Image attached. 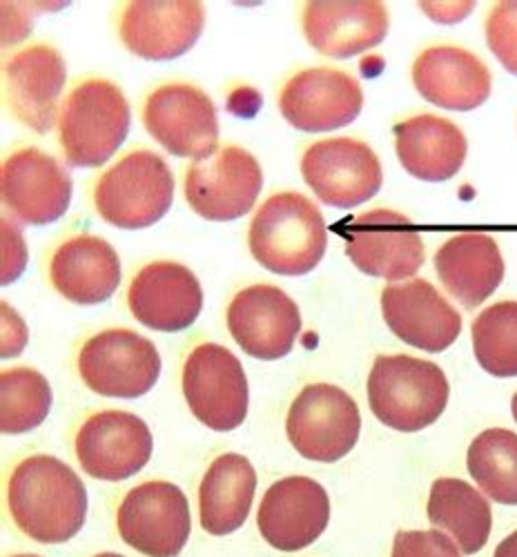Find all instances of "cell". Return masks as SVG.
I'll use <instances>...</instances> for the list:
<instances>
[{"label":"cell","mask_w":517,"mask_h":557,"mask_svg":"<svg viewBox=\"0 0 517 557\" xmlns=\"http://www.w3.org/2000/svg\"><path fill=\"white\" fill-rule=\"evenodd\" d=\"M8 506L16 527L34 542H70L85 524L87 491L65 461L34 455L14 469Z\"/></svg>","instance_id":"obj_1"},{"label":"cell","mask_w":517,"mask_h":557,"mask_svg":"<svg viewBox=\"0 0 517 557\" xmlns=\"http://www.w3.org/2000/svg\"><path fill=\"white\" fill-rule=\"evenodd\" d=\"M451 397L444 370L410 355H382L368 375L374 417L397 433H419L440 420Z\"/></svg>","instance_id":"obj_2"},{"label":"cell","mask_w":517,"mask_h":557,"mask_svg":"<svg viewBox=\"0 0 517 557\" xmlns=\"http://www.w3.org/2000/svg\"><path fill=\"white\" fill-rule=\"evenodd\" d=\"M250 252L274 274L301 276L319 265L328 230L319 208L299 193L272 195L250 223Z\"/></svg>","instance_id":"obj_3"},{"label":"cell","mask_w":517,"mask_h":557,"mask_svg":"<svg viewBox=\"0 0 517 557\" xmlns=\"http://www.w3.org/2000/svg\"><path fill=\"white\" fill-rule=\"evenodd\" d=\"M132 123L127 99L119 85L89 78L76 85L63 103L59 136L72 168H97L123 146Z\"/></svg>","instance_id":"obj_4"},{"label":"cell","mask_w":517,"mask_h":557,"mask_svg":"<svg viewBox=\"0 0 517 557\" xmlns=\"http://www.w3.org/2000/svg\"><path fill=\"white\" fill-rule=\"evenodd\" d=\"M174 199V176L168 163L136 150L114 163L97 183L94 206L103 221L123 230H144L159 223Z\"/></svg>","instance_id":"obj_5"},{"label":"cell","mask_w":517,"mask_h":557,"mask_svg":"<svg viewBox=\"0 0 517 557\" xmlns=\"http://www.w3.org/2000/svg\"><path fill=\"white\" fill-rule=\"evenodd\" d=\"M78 373L91 393L136 399L159 382L161 357L150 339L134 331L112 329L85 342L78 355Z\"/></svg>","instance_id":"obj_6"},{"label":"cell","mask_w":517,"mask_h":557,"mask_svg":"<svg viewBox=\"0 0 517 557\" xmlns=\"http://www.w3.org/2000/svg\"><path fill=\"white\" fill-rule=\"evenodd\" d=\"M183 395L197 420L217 431L239 429L248 414V380L242 361L219 344H201L185 359Z\"/></svg>","instance_id":"obj_7"},{"label":"cell","mask_w":517,"mask_h":557,"mask_svg":"<svg viewBox=\"0 0 517 557\" xmlns=\"http://www.w3.org/2000/svg\"><path fill=\"white\" fill-rule=\"evenodd\" d=\"M286 433L295 450L310 461H340L361 433V414L355 399L333 384H310L293 401Z\"/></svg>","instance_id":"obj_8"},{"label":"cell","mask_w":517,"mask_h":557,"mask_svg":"<svg viewBox=\"0 0 517 557\" xmlns=\"http://www.w3.org/2000/svg\"><path fill=\"white\" fill-rule=\"evenodd\" d=\"M301 174L319 201L342 210L370 201L384 183L378 154L348 136L312 144L301 159Z\"/></svg>","instance_id":"obj_9"},{"label":"cell","mask_w":517,"mask_h":557,"mask_svg":"<svg viewBox=\"0 0 517 557\" xmlns=\"http://www.w3.org/2000/svg\"><path fill=\"white\" fill-rule=\"evenodd\" d=\"M144 123L174 157L206 161L217 154V108L195 85L170 83L155 89L144 108Z\"/></svg>","instance_id":"obj_10"},{"label":"cell","mask_w":517,"mask_h":557,"mask_svg":"<svg viewBox=\"0 0 517 557\" xmlns=\"http://www.w3.org/2000/svg\"><path fill=\"white\" fill-rule=\"evenodd\" d=\"M125 544L148 557H176L190 537V504L170 482H146L132 488L116 513Z\"/></svg>","instance_id":"obj_11"},{"label":"cell","mask_w":517,"mask_h":557,"mask_svg":"<svg viewBox=\"0 0 517 557\" xmlns=\"http://www.w3.org/2000/svg\"><path fill=\"white\" fill-rule=\"evenodd\" d=\"M263 188L259 161L244 148L227 146L185 174V199L208 221H234L248 214Z\"/></svg>","instance_id":"obj_12"},{"label":"cell","mask_w":517,"mask_h":557,"mask_svg":"<svg viewBox=\"0 0 517 557\" xmlns=\"http://www.w3.org/2000/svg\"><path fill=\"white\" fill-rule=\"evenodd\" d=\"M346 255L359 272L397 284L419 272L424 242L408 216L395 210H370L348 223Z\"/></svg>","instance_id":"obj_13"},{"label":"cell","mask_w":517,"mask_h":557,"mask_svg":"<svg viewBox=\"0 0 517 557\" xmlns=\"http://www.w3.org/2000/svg\"><path fill=\"white\" fill-rule=\"evenodd\" d=\"M76 455L89 478L123 482L146 469L152 457V433L132 412H97L76 435Z\"/></svg>","instance_id":"obj_14"},{"label":"cell","mask_w":517,"mask_h":557,"mask_svg":"<svg viewBox=\"0 0 517 557\" xmlns=\"http://www.w3.org/2000/svg\"><path fill=\"white\" fill-rule=\"evenodd\" d=\"M227 329L244 352L261 361H274L293 350L301 333V312L284 290L259 284L232 299Z\"/></svg>","instance_id":"obj_15"},{"label":"cell","mask_w":517,"mask_h":557,"mask_svg":"<svg viewBox=\"0 0 517 557\" xmlns=\"http://www.w3.org/2000/svg\"><path fill=\"white\" fill-rule=\"evenodd\" d=\"M364 108V91L355 76L312 67L295 74L279 97L284 119L301 132H331L353 123Z\"/></svg>","instance_id":"obj_16"},{"label":"cell","mask_w":517,"mask_h":557,"mask_svg":"<svg viewBox=\"0 0 517 557\" xmlns=\"http://www.w3.org/2000/svg\"><path fill=\"white\" fill-rule=\"evenodd\" d=\"M127 304L144 326L159 333H181L199 319L204 290L190 268L176 261H155L132 278Z\"/></svg>","instance_id":"obj_17"},{"label":"cell","mask_w":517,"mask_h":557,"mask_svg":"<svg viewBox=\"0 0 517 557\" xmlns=\"http://www.w3.org/2000/svg\"><path fill=\"white\" fill-rule=\"evenodd\" d=\"M331 520L325 488L301 475L274 482L259 506L257 524L263 540L276 550L295 553L319 540Z\"/></svg>","instance_id":"obj_18"},{"label":"cell","mask_w":517,"mask_h":557,"mask_svg":"<svg viewBox=\"0 0 517 557\" xmlns=\"http://www.w3.org/2000/svg\"><path fill=\"white\" fill-rule=\"evenodd\" d=\"M3 201L14 221L47 225L59 221L72 201L65 168L36 148H23L3 163Z\"/></svg>","instance_id":"obj_19"},{"label":"cell","mask_w":517,"mask_h":557,"mask_svg":"<svg viewBox=\"0 0 517 557\" xmlns=\"http://www.w3.org/2000/svg\"><path fill=\"white\" fill-rule=\"evenodd\" d=\"M206 25V10L195 0L130 3L121 18L125 48L146 61H172L195 48Z\"/></svg>","instance_id":"obj_20"},{"label":"cell","mask_w":517,"mask_h":557,"mask_svg":"<svg viewBox=\"0 0 517 557\" xmlns=\"http://www.w3.org/2000/svg\"><path fill=\"white\" fill-rule=\"evenodd\" d=\"M382 312L395 337L427 352L451 348L461 333L459 312L424 278L386 286Z\"/></svg>","instance_id":"obj_21"},{"label":"cell","mask_w":517,"mask_h":557,"mask_svg":"<svg viewBox=\"0 0 517 557\" xmlns=\"http://www.w3.org/2000/svg\"><path fill=\"white\" fill-rule=\"evenodd\" d=\"M65 81L67 70L61 52L50 45H32L5 65V101L10 112L38 134L50 132Z\"/></svg>","instance_id":"obj_22"},{"label":"cell","mask_w":517,"mask_h":557,"mask_svg":"<svg viewBox=\"0 0 517 557\" xmlns=\"http://www.w3.org/2000/svg\"><path fill=\"white\" fill-rule=\"evenodd\" d=\"M413 83L421 99L451 112H471L491 97L489 67L464 48L435 45L413 65Z\"/></svg>","instance_id":"obj_23"},{"label":"cell","mask_w":517,"mask_h":557,"mask_svg":"<svg viewBox=\"0 0 517 557\" xmlns=\"http://www.w3.org/2000/svg\"><path fill=\"white\" fill-rule=\"evenodd\" d=\"M304 34L312 48L331 59H353L386 38L389 10L374 0L353 3H308Z\"/></svg>","instance_id":"obj_24"},{"label":"cell","mask_w":517,"mask_h":557,"mask_svg":"<svg viewBox=\"0 0 517 557\" xmlns=\"http://www.w3.org/2000/svg\"><path fill=\"white\" fill-rule=\"evenodd\" d=\"M54 288L78 306L108 301L121 284L116 250L99 237L78 235L61 244L50 263Z\"/></svg>","instance_id":"obj_25"},{"label":"cell","mask_w":517,"mask_h":557,"mask_svg":"<svg viewBox=\"0 0 517 557\" xmlns=\"http://www.w3.org/2000/svg\"><path fill=\"white\" fill-rule=\"evenodd\" d=\"M395 150L408 174L419 181L442 183L461 170L468 141L453 121L417 114L395 125Z\"/></svg>","instance_id":"obj_26"},{"label":"cell","mask_w":517,"mask_h":557,"mask_svg":"<svg viewBox=\"0 0 517 557\" xmlns=\"http://www.w3.org/2000/svg\"><path fill=\"white\" fill-rule=\"evenodd\" d=\"M442 286L466 308L482 306L502 284L504 257L497 242L480 232L448 239L435 255Z\"/></svg>","instance_id":"obj_27"},{"label":"cell","mask_w":517,"mask_h":557,"mask_svg":"<svg viewBox=\"0 0 517 557\" xmlns=\"http://www.w3.org/2000/svg\"><path fill=\"white\" fill-rule=\"evenodd\" d=\"M257 473L248 457L225 453L217 457L199 486L201 527L210 535L239 531L250 516Z\"/></svg>","instance_id":"obj_28"},{"label":"cell","mask_w":517,"mask_h":557,"mask_svg":"<svg viewBox=\"0 0 517 557\" xmlns=\"http://www.w3.org/2000/svg\"><path fill=\"white\" fill-rule=\"evenodd\" d=\"M429 520L446 531L466 555L482 550L491 537L493 513L487 497L464 480L440 478L431 486Z\"/></svg>","instance_id":"obj_29"},{"label":"cell","mask_w":517,"mask_h":557,"mask_svg":"<svg viewBox=\"0 0 517 557\" xmlns=\"http://www.w3.org/2000/svg\"><path fill=\"white\" fill-rule=\"evenodd\" d=\"M468 473L497 504L517 506V435L506 429L480 433L468 448Z\"/></svg>","instance_id":"obj_30"},{"label":"cell","mask_w":517,"mask_h":557,"mask_svg":"<svg viewBox=\"0 0 517 557\" xmlns=\"http://www.w3.org/2000/svg\"><path fill=\"white\" fill-rule=\"evenodd\" d=\"M52 408V386L34 368H10L0 375V426L5 435L38 429Z\"/></svg>","instance_id":"obj_31"},{"label":"cell","mask_w":517,"mask_h":557,"mask_svg":"<svg viewBox=\"0 0 517 557\" xmlns=\"http://www.w3.org/2000/svg\"><path fill=\"white\" fill-rule=\"evenodd\" d=\"M478 363L493 377H517V301L489 306L473 321Z\"/></svg>","instance_id":"obj_32"},{"label":"cell","mask_w":517,"mask_h":557,"mask_svg":"<svg viewBox=\"0 0 517 557\" xmlns=\"http://www.w3.org/2000/svg\"><path fill=\"white\" fill-rule=\"evenodd\" d=\"M487 40L504 70L517 76V0L497 3L491 10L487 18Z\"/></svg>","instance_id":"obj_33"},{"label":"cell","mask_w":517,"mask_h":557,"mask_svg":"<svg viewBox=\"0 0 517 557\" xmlns=\"http://www.w3.org/2000/svg\"><path fill=\"white\" fill-rule=\"evenodd\" d=\"M391 557H461L455 542L442 531H399Z\"/></svg>","instance_id":"obj_34"},{"label":"cell","mask_w":517,"mask_h":557,"mask_svg":"<svg viewBox=\"0 0 517 557\" xmlns=\"http://www.w3.org/2000/svg\"><path fill=\"white\" fill-rule=\"evenodd\" d=\"M27 263V248L21 230L12 216L3 219V284H12L23 274Z\"/></svg>","instance_id":"obj_35"},{"label":"cell","mask_w":517,"mask_h":557,"mask_svg":"<svg viewBox=\"0 0 517 557\" xmlns=\"http://www.w3.org/2000/svg\"><path fill=\"white\" fill-rule=\"evenodd\" d=\"M27 344L25 321L10 304H3V357H16Z\"/></svg>","instance_id":"obj_36"},{"label":"cell","mask_w":517,"mask_h":557,"mask_svg":"<svg viewBox=\"0 0 517 557\" xmlns=\"http://www.w3.org/2000/svg\"><path fill=\"white\" fill-rule=\"evenodd\" d=\"M431 18L442 25H453L473 12L476 3H419Z\"/></svg>","instance_id":"obj_37"},{"label":"cell","mask_w":517,"mask_h":557,"mask_svg":"<svg viewBox=\"0 0 517 557\" xmlns=\"http://www.w3.org/2000/svg\"><path fill=\"white\" fill-rule=\"evenodd\" d=\"M493 557H517V531L497 544Z\"/></svg>","instance_id":"obj_38"},{"label":"cell","mask_w":517,"mask_h":557,"mask_svg":"<svg viewBox=\"0 0 517 557\" xmlns=\"http://www.w3.org/2000/svg\"><path fill=\"white\" fill-rule=\"evenodd\" d=\"M510 410H513V417H515V422H517V393L513 395V401H510Z\"/></svg>","instance_id":"obj_39"},{"label":"cell","mask_w":517,"mask_h":557,"mask_svg":"<svg viewBox=\"0 0 517 557\" xmlns=\"http://www.w3.org/2000/svg\"><path fill=\"white\" fill-rule=\"evenodd\" d=\"M94 557H123L119 553H101V555H94Z\"/></svg>","instance_id":"obj_40"},{"label":"cell","mask_w":517,"mask_h":557,"mask_svg":"<svg viewBox=\"0 0 517 557\" xmlns=\"http://www.w3.org/2000/svg\"><path fill=\"white\" fill-rule=\"evenodd\" d=\"M14 557H40V555H14Z\"/></svg>","instance_id":"obj_41"}]
</instances>
